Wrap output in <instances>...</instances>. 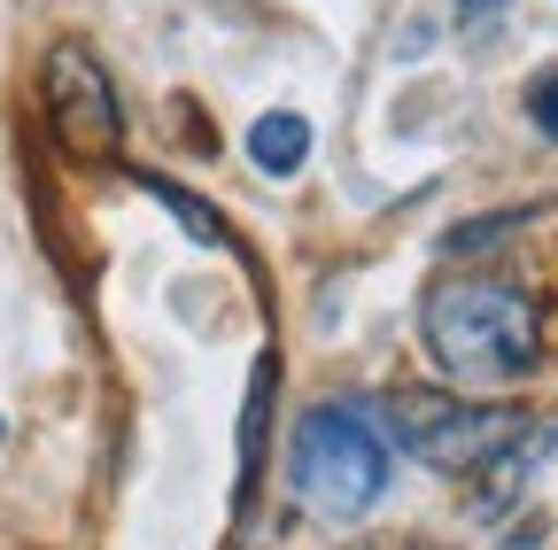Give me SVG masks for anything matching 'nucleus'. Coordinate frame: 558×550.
<instances>
[{
	"instance_id": "7",
	"label": "nucleus",
	"mask_w": 558,
	"mask_h": 550,
	"mask_svg": "<svg viewBox=\"0 0 558 550\" xmlns=\"http://www.w3.org/2000/svg\"><path fill=\"white\" fill-rule=\"evenodd\" d=\"M140 186H148V194L163 201V210H171V218H179V225L194 233V241H209V248H233V233H226V218H218V210H202V201H194L186 186H171L163 171H140Z\"/></svg>"
},
{
	"instance_id": "10",
	"label": "nucleus",
	"mask_w": 558,
	"mask_h": 550,
	"mask_svg": "<svg viewBox=\"0 0 558 550\" xmlns=\"http://www.w3.org/2000/svg\"><path fill=\"white\" fill-rule=\"evenodd\" d=\"M527 117H535V124L550 132V140H558V78H543V86L527 94Z\"/></svg>"
},
{
	"instance_id": "3",
	"label": "nucleus",
	"mask_w": 558,
	"mask_h": 550,
	"mask_svg": "<svg viewBox=\"0 0 558 550\" xmlns=\"http://www.w3.org/2000/svg\"><path fill=\"white\" fill-rule=\"evenodd\" d=\"M388 427L403 435V450H418L442 473H473L481 457H497L527 435V411L512 403H473L450 388H388Z\"/></svg>"
},
{
	"instance_id": "1",
	"label": "nucleus",
	"mask_w": 558,
	"mask_h": 550,
	"mask_svg": "<svg viewBox=\"0 0 558 550\" xmlns=\"http://www.w3.org/2000/svg\"><path fill=\"white\" fill-rule=\"evenodd\" d=\"M418 333H427V357L458 388H512L543 357L535 303L512 280H481V271L435 280L427 288V310H418Z\"/></svg>"
},
{
	"instance_id": "11",
	"label": "nucleus",
	"mask_w": 558,
	"mask_h": 550,
	"mask_svg": "<svg viewBox=\"0 0 558 550\" xmlns=\"http://www.w3.org/2000/svg\"><path fill=\"white\" fill-rule=\"evenodd\" d=\"M497 9H505V0H458V24H488Z\"/></svg>"
},
{
	"instance_id": "9",
	"label": "nucleus",
	"mask_w": 558,
	"mask_h": 550,
	"mask_svg": "<svg viewBox=\"0 0 558 550\" xmlns=\"http://www.w3.org/2000/svg\"><path fill=\"white\" fill-rule=\"evenodd\" d=\"M527 218H535V210H505V218H481V225H458V233H450L442 248H450V256H473L481 241H497V233H512V225H527Z\"/></svg>"
},
{
	"instance_id": "6",
	"label": "nucleus",
	"mask_w": 558,
	"mask_h": 550,
	"mask_svg": "<svg viewBox=\"0 0 558 550\" xmlns=\"http://www.w3.org/2000/svg\"><path fill=\"white\" fill-rule=\"evenodd\" d=\"M520 442H527V435H520ZM520 442L473 465V512H481V520H497V512H505V504L527 489V473H535V450H520Z\"/></svg>"
},
{
	"instance_id": "8",
	"label": "nucleus",
	"mask_w": 558,
	"mask_h": 550,
	"mask_svg": "<svg viewBox=\"0 0 558 550\" xmlns=\"http://www.w3.org/2000/svg\"><path fill=\"white\" fill-rule=\"evenodd\" d=\"M271 380H279V357H256V380H248V419H241V504L256 489V457H264V403H271Z\"/></svg>"
},
{
	"instance_id": "5",
	"label": "nucleus",
	"mask_w": 558,
	"mask_h": 550,
	"mask_svg": "<svg viewBox=\"0 0 558 550\" xmlns=\"http://www.w3.org/2000/svg\"><path fill=\"white\" fill-rule=\"evenodd\" d=\"M248 156H256V171H264V179H295V171H303V156H311V124H303L295 109L256 117V132H248Z\"/></svg>"
},
{
	"instance_id": "4",
	"label": "nucleus",
	"mask_w": 558,
	"mask_h": 550,
	"mask_svg": "<svg viewBox=\"0 0 558 550\" xmlns=\"http://www.w3.org/2000/svg\"><path fill=\"white\" fill-rule=\"evenodd\" d=\"M39 94H47V124L70 156L86 163H117L124 148V109H117V86L101 71V54L86 39H54L47 62H39Z\"/></svg>"
},
{
	"instance_id": "2",
	"label": "nucleus",
	"mask_w": 558,
	"mask_h": 550,
	"mask_svg": "<svg viewBox=\"0 0 558 550\" xmlns=\"http://www.w3.org/2000/svg\"><path fill=\"white\" fill-rule=\"evenodd\" d=\"M288 489L311 520H357L388 489V435L365 403H318L295 419L288 442Z\"/></svg>"
}]
</instances>
